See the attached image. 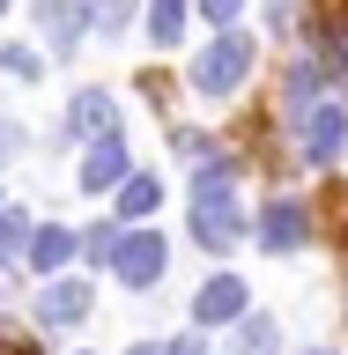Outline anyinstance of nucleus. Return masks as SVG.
I'll list each match as a JSON object with an SVG mask.
<instances>
[{"label": "nucleus", "instance_id": "19", "mask_svg": "<svg viewBox=\"0 0 348 355\" xmlns=\"http://www.w3.org/2000/svg\"><path fill=\"white\" fill-rule=\"evenodd\" d=\"M126 355H200V340H141V348H126Z\"/></svg>", "mask_w": 348, "mask_h": 355}, {"label": "nucleus", "instance_id": "6", "mask_svg": "<svg viewBox=\"0 0 348 355\" xmlns=\"http://www.w3.org/2000/svg\"><path fill=\"white\" fill-rule=\"evenodd\" d=\"M67 259H82V230H67V222H44L38 237H30V259L22 266H38L44 282H60V266Z\"/></svg>", "mask_w": 348, "mask_h": 355}, {"label": "nucleus", "instance_id": "20", "mask_svg": "<svg viewBox=\"0 0 348 355\" xmlns=\"http://www.w3.org/2000/svg\"><path fill=\"white\" fill-rule=\"evenodd\" d=\"M200 15H208V22H222V30H230V22L245 15V0H200Z\"/></svg>", "mask_w": 348, "mask_h": 355}, {"label": "nucleus", "instance_id": "12", "mask_svg": "<svg viewBox=\"0 0 348 355\" xmlns=\"http://www.w3.org/2000/svg\"><path fill=\"white\" fill-rule=\"evenodd\" d=\"M185 15H193V0H149V44L171 52V44L185 37Z\"/></svg>", "mask_w": 348, "mask_h": 355}, {"label": "nucleus", "instance_id": "18", "mask_svg": "<svg viewBox=\"0 0 348 355\" xmlns=\"http://www.w3.org/2000/svg\"><path fill=\"white\" fill-rule=\"evenodd\" d=\"M0 67H8L15 82H38V74H44V60L30 52V44H0Z\"/></svg>", "mask_w": 348, "mask_h": 355}, {"label": "nucleus", "instance_id": "22", "mask_svg": "<svg viewBox=\"0 0 348 355\" xmlns=\"http://www.w3.org/2000/svg\"><path fill=\"white\" fill-rule=\"evenodd\" d=\"M0 355H38V348H30V340H15V333L0 326Z\"/></svg>", "mask_w": 348, "mask_h": 355}, {"label": "nucleus", "instance_id": "21", "mask_svg": "<svg viewBox=\"0 0 348 355\" xmlns=\"http://www.w3.org/2000/svg\"><path fill=\"white\" fill-rule=\"evenodd\" d=\"M15 148H22V126H15V119H0V163H8Z\"/></svg>", "mask_w": 348, "mask_h": 355}, {"label": "nucleus", "instance_id": "3", "mask_svg": "<svg viewBox=\"0 0 348 355\" xmlns=\"http://www.w3.org/2000/svg\"><path fill=\"white\" fill-rule=\"evenodd\" d=\"M163 259H171V244L156 237V230H126L119 252H111V274H119L126 288H156L163 282Z\"/></svg>", "mask_w": 348, "mask_h": 355}, {"label": "nucleus", "instance_id": "4", "mask_svg": "<svg viewBox=\"0 0 348 355\" xmlns=\"http://www.w3.org/2000/svg\"><path fill=\"white\" fill-rule=\"evenodd\" d=\"M348 141V111L341 104H311L297 111V148H304V163H333Z\"/></svg>", "mask_w": 348, "mask_h": 355}, {"label": "nucleus", "instance_id": "13", "mask_svg": "<svg viewBox=\"0 0 348 355\" xmlns=\"http://www.w3.org/2000/svg\"><path fill=\"white\" fill-rule=\"evenodd\" d=\"M30 237H38V230H30V215H22V207H0V266L30 259Z\"/></svg>", "mask_w": 348, "mask_h": 355}, {"label": "nucleus", "instance_id": "11", "mask_svg": "<svg viewBox=\"0 0 348 355\" xmlns=\"http://www.w3.org/2000/svg\"><path fill=\"white\" fill-rule=\"evenodd\" d=\"M111 111H119V104H111L104 89H82V96L67 104V141H104V133H119Z\"/></svg>", "mask_w": 348, "mask_h": 355}, {"label": "nucleus", "instance_id": "7", "mask_svg": "<svg viewBox=\"0 0 348 355\" xmlns=\"http://www.w3.org/2000/svg\"><path fill=\"white\" fill-rule=\"evenodd\" d=\"M119 178H133V171H126V141H119V133L89 141V155H82V178H74V185H82V193H111Z\"/></svg>", "mask_w": 348, "mask_h": 355}, {"label": "nucleus", "instance_id": "14", "mask_svg": "<svg viewBox=\"0 0 348 355\" xmlns=\"http://www.w3.org/2000/svg\"><path fill=\"white\" fill-rule=\"evenodd\" d=\"M156 200H163V185H156V178H126V185H119V215L141 222V215H156Z\"/></svg>", "mask_w": 348, "mask_h": 355}, {"label": "nucleus", "instance_id": "15", "mask_svg": "<svg viewBox=\"0 0 348 355\" xmlns=\"http://www.w3.org/2000/svg\"><path fill=\"white\" fill-rule=\"evenodd\" d=\"M230 355H274V318H238V348Z\"/></svg>", "mask_w": 348, "mask_h": 355}, {"label": "nucleus", "instance_id": "5", "mask_svg": "<svg viewBox=\"0 0 348 355\" xmlns=\"http://www.w3.org/2000/svg\"><path fill=\"white\" fill-rule=\"evenodd\" d=\"M304 237H311V207H304V200H289V193H274L260 207V244H267V252H297Z\"/></svg>", "mask_w": 348, "mask_h": 355}, {"label": "nucleus", "instance_id": "17", "mask_svg": "<svg viewBox=\"0 0 348 355\" xmlns=\"http://www.w3.org/2000/svg\"><path fill=\"white\" fill-rule=\"evenodd\" d=\"M111 252H119V222H104V230H82V259H89V266H111Z\"/></svg>", "mask_w": 348, "mask_h": 355}, {"label": "nucleus", "instance_id": "2", "mask_svg": "<svg viewBox=\"0 0 348 355\" xmlns=\"http://www.w3.org/2000/svg\"><path fill=\"white\" fill-rule=\"evenodd\" d=\"M245 74H252V37H245V30H222V37L193 60V89L200 96H230Z\"/></svg>", "mask_w": 348, "mask_h": 355}, {"label": "nucleus", "instance_id": "9", "mask_svg": "<svg viewBox=\"0 0 348 355\" xmlns=\"http://www.w3.org/2000/svg\"><path fill=\"white\" fill-rule=\"evenodd\" d=\"M38 30L60 44V60L89 37V0H38Z\"/></svg>", "mask_w": 348, "mask_h": 355}, {"label": "nucleus", "instance_id": "23", "mask_svg": "<svg viewBox=\"0 0 348 355\" xmlns=\"http://www.w3.org/2000/svg\"><path fill=\"white\" fill-rule=\"evenodd\" d=\"M0 8H8V0H0Z\"/></svg>", "mask_w": 348, "mask_h": 355}, {"label": "nucleus", "instance_id": "8", "mask_svg": "<svg viewBox=\"0 0 348 355\" xmlns=\"http://www.w3.org/2000/svg\"><path fill=\"white\" fill-rule=\"evenodd\" d=\"M245 296H252V288H245L238 274H215V282L193 296V318H200V326H238V318H245Z\"/></svg>", "mask_w": 348, "mask_h": 355}, {"label": "nucleus", "instance_id": "10", "mask_svg": "<svg viewBox=\"0 0 348 355\" xmlns=\"http://www.w3.org/2000/svg\"><path fill=\"white\" fill-rule=\"evenodd\" d=\"M38 318H44V326H82V318H89V282H74V274L44 282V296H38Z\"/></svg>", "mask_w": 348, "mask_h": 355}, {"label": "nucleus", "instance_id": "1", "mask_svg": "<svg viewBox=\"0 0 348 355\" xmlns=\"http://www.w3.org/2000/svg\"><path fill=\"white\" fill-rule=\"evenodd\" d=\"M238 163L230 155H208L193 178V244H208V252H230V244L245 237V207H238Z\"/></svg>", "mask_w": 348, "mask_h": 355}, {"label": "nucleus", "instance_id": "16", "mask_svg": "<svg viewBox=\"0 0 348 355\" xmlns=\"http://www.w3.org/2000/svg\"><path fill=\"white\" fill-rule=\"evenodd\" d=\"M133 22V0H89V30H104V37H119Z\"/></svg>", "mask_w": 348, "mask_h": 355}]
</instances>
